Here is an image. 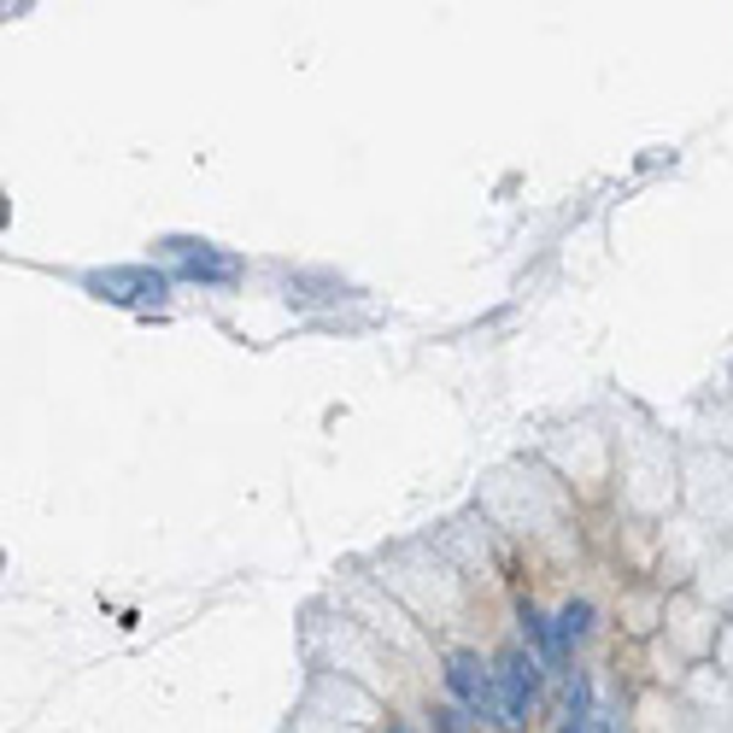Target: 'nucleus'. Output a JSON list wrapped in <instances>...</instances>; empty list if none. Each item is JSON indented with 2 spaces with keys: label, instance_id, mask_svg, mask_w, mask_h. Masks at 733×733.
I'll return each mask as SVG.
<instances>
[{
  "label": "nucleus",
  "instance_id": "20e7f679",
  "mask_svg": "<svg viewBox=\"0 0 733 733\" xmlns=\"http://www.w3.org/2000/svg\"><path fill=\"white\" fill-rule=\"evenodd\" d=\"M165 247H170V259H177V277L206 282V287L241 282V259L224 252V247H212V241H165Z\"/></svg>",
  "mask_w": 733,
  "mask_h": 733
},
{
  "label": "nucleus",
  "instance_id": "7ed1b4c3",
  "mask_svg": "<svg viewBox=\"0 0 733 733\" xmlns=\"http://www.w3.org/2000/svg\"><path fill=\"white\" fill-rule=\"evenodd\" d=\"M447 687H452V698L464 710L499 722V680H493V669H482V657H475V652H452L447 657Z\"/></svg>",
  "mask_w": 733,
  "mask_h": 733
},
{
  "label": "nucleus",
  "instance_id": "423d86ee",
  "mask_svg": "<svg viewBox=\"0 0 733 733\" xmlns=\"http://www.w3.org/2000/svg\"><path fill=\"white\" fill-rule=\"evenodd\" d=\"M564 733H617V728H610V715H599V710H593L587 722H564Z\"/></svg>",
  "mask_w": 733,
  "mask_h": 733
},
{
  "label": "nucleus",
  "instance_id": "f03ea898",
  "mask_svg": "<svg viewBox=\"0 0 733 733\" xmlns=\"http://www.w3.org/2000/svg\"><path fill=\"white\" fill-rule=\"evenodd\" d=\"M493 680H499V728L505 733H522L528 728V710H534V692H540V663L528 652H499V669H493Z\"/></svg>",
  "mask_w": 733,
  "mask_h": 733
},
{
  "label": "nucleus",
  "instance_id": "0eeeda50",
  "mask_svg": "<svg viewBox=\"0 0 733 733\" xmlns=\"http://www.w3.org/2000/svg\"><path fill=\"white\" fill-rule=\"evenodd\" d=\"M435 728H440V733H470V728H464V715H458L452 704H440V710H435Z\"/></svg>",
  "mask_w": 733,
  "mask_h": 733
},
{
  "label": "nucleus",
  "instance_id": "f257e3e1",
  "mask_svg": "<svg viewBox=\"0 0 733 733\" xmlns=\"http://www.w3.org/2000/svg\"><path fill=\"white\" fill-rule=\"evenodd\" d=\"M82 287H89L94 300H106V305H159L170 277L153 270V264H106V270H89Z\"/></svg>",
  "mask_w": 733,
  "mask_h": 733
},
{
  "label": "nucleus",
  "instance_id": "39448f33",
  "mask_svg": "<svg viewBox=\"0 0 733 733\" xmlns=\"http://www.w3.org/2000/svg\"><path fill=\"white\" fill-rule=\"evenodd\" d=\"M587 628H593V605H587V599L564 605V617H557V652H570V645L582 640Z\"/></svg>",
  "mask_w": 733,
  "mask_h": 733
},
{
  "label": "nucleus",
  "instance_id": "6e6552de",
  "mask_svg": "<svg viewBox=\"0 0 733 733\" xmlns=\"http://www.w3.org/2000/svg\"><path fill=\"white\" fill-rule=\"evenodd\" d=\"M387 733H411V728H399V722H387Z\"/></svg>",
  "mask_w": 733,
  "mask_h": 733
}]
</instances>
